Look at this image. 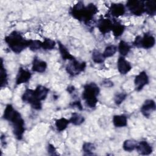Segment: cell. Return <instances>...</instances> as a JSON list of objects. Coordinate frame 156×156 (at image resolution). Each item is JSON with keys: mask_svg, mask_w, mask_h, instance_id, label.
Returning a JSON list of instances; mask_svg holds the SVG:
<instances>
[{"mask_svg": "<svg viewBox=\"0 0 156 156\" xmlns=\"http://www.w3.org/2000/svg\"><path fill=\"white\" fill-rule=\"evenodd\" d=\"M82 149L85 153V155H92L93 154V152L95 149V146L94 144L90 142H87L83 144Z\"/></svg>", "mask_w": 156, "mask_h": 156, "instance_id": "f546056e", "label": "cell"}, {"mask_svg": "<svg viewBox=\"0 0 156 156\" xmlns=\"http://www.w3.org/2000/svg\"><path fill=\"white\" fill-rule=\"evenodd\" d=\"M124 29H125L124 26L121 24L120 23H119L116 21H114L113 22V26H112V31L113 32V35L115 37H118L121 36L123 34V32L124 31Z\"/></svg>", "mask_w": 156, "mask_h": 156, "instance_id": "44dd1931", "label": "cell"}, {"mask_svg": "<svg viewBox=\"0 0 156 156\" xmlns=\"http://www.w3.org/2000/svg\"><path fill=\"white\" fill-rule=\"evenodd\" d=\"M1 87L3 88L5 87L8 83L7 80V74L5 69L3 65V60L1 58Z\"/></svg>", "mask_w": 156, "mask_h": 156, "instance_id": "484cf974", "label": "cell"}, {"mask_svg": "<svg viewBox=\"0 0 156 156\" xmlns=\"http://www.w3.org/2000/svg\"><path fill=\"white\" fill-rule=\"evenodd\" d=\"M155 37L150 34L146 33L143 37H141V48H143L144 49H150L155 45Z\"/></svg>", "mask_w": 156, "mask_h": 156, "instance_id": "9a60e30c", "label": "cell"}, {"mask_svg": "<svg viewBox=\"0 0 156 156\" xmlns=\"http://www.w3.org/2000/svg\"><path fill=\"white\" fill-rule=\"evenodd\" d=\"M116 51H117L116 46L112 44V45H109V46H107L102 54L105 58L110 57L113 56L116 53Z\"/></svg>", "mask_w": 156, "mask_h": 156, "instance_id": "f1b7e54d", "label": "cell"}, {"mask_svg": "<svg viewBox=\"0 0 156 156\" xmlns=\"http://www.w3.org/2000/svg\"><path fill=\"white\" fill-rule=\"evenodd\" d=\"M149 77L145 71H141L135 76L134 79V84L135 90L138 91L141 90L143 87L148 84Z\"/></svg>", "mask_w": 156, "mask_h": 156, "instance_id": "ba28073f", "label": "cell"}, {"mask_svg": "<svg viewBox=\"0 0 156 156\" xmlns=\"http://www.w3.org/2000/svg\"><path fill=\"white\" fill-rule=\"evenodd\" d=\"M127 94L125 93H118L114 98V101L116 105H120L126 98Z\"/></svg>", "mask_w": 156, "mask_h": 156, "instance_id": "1f68e13d", "label": "cell"}, {"mask_svg": "<svg viewBox=\"0 0 156 156\" xmlns=\"http://www.w3.org/2000/svg\"><path fill=\"white\" fill-rule=\"evenodd\" d=\"M30 77L31 73L29 71L24 69L22 67H20L19 68L18 72L16 77V85H18L21 83H26L30 80Z\"/></svg>", "mask_w": 156, "mask_h": 156, "instance_id": "8fae6325", "label": "cell"}, {"mask_svg": "<svg viewBox=\"0 0 156 156\" xmlns=\"http://www.w3.org/2000/svg\"><path fill=\"white\" fill-rule=\"evenodd\" d=\"M3 118L11 122L14 136L17 140H21L25 131L24 121L21 114L11 104H8L4 110Z\"/></svg>", "mask_w": 156, "mask_h": 156, "instance_id": "6da1fadb", "label": "cell"}, {"mask_svg": "<svg viewBox=\"0 0 156 156\" xmlns=\"http://www.w3.org/2000/svg\"><path fill=\"white\" fill-rule=\"evenodd\" d=\"M130 49V46L126 41L121 40L118 45V50L120 54L124 57L127 55Z\"/></svg>", "mask_w": 156, "mask_h": 156, "instance_id": "cb8c5ba5", "label": "cell"}, {"mask_svg": "<svg viewBox=\"0 0 156 156\" xmlns=\"http://www.w3.org/2000/svg\"><path fill=\"white\" fill-rule=\"evenodd\" d=\"M69 120V122L73 124L75 126H79L84 122L85 119H84V117L80 114L74 112L72 113L71 116Z\"/></svg>", "mask_w": 156, "mask_h": 156, "instance_id": "7402d4cb", "label": "cell"}, {"mask_svg": "<svg viewBox=\"0 0 156 156\" xmlns=\"http://www.w3.org/2000/svg\"><path fill=\"white\" fill-rule=\"evenodd\" d=\"M55 41L50 39V38H44V41L42 42V47L41 48L44 50H51L55 48Z\"/></svg>", "mask_w": 156, "mask_h": 156, "instance_id": "83f0119b", "label": "cell"}, {"mask_svg": "<svg viewBox=\"0 0 156 156\" xmlns=\"http://www.w3.org/2000/svg\"><path fill=\"white\" fill-rule=\"evenodd\" d=\"M48 154H50V155H57L56 149L54 147V146L51 144H48Z\"/></svg>", "mask_w": 156, "mask_h": 156, "instance_id": "836d02e7", "label": "cell"}, {"mask_svg": "<svg viewBox=\"0 0 156 156\" xmlns=\"http://www.w3.org/2000/svg\"><path fill=\"white\" fill-rule=\"evenodd\" d=\"M98 12V9L95 4L90 3L85 6L82 1H79L74 5L69 12L73 18L85 24L91 21Z\"/></svg>", "mask_w": 156, "mask_h": 156, "instance_id": "7a4b0ae2", "label": "cell"}, {"mask_svg": "<svg viewBox=\"0 0 156 156\" xmlns=\"http://www.w3.org/2000/svg\"><path fill=\"white\" fill-rule=\"evenodd\" d=\"M41 47H42V42L41 41L37 40H30L29 48L31 51H37L40 48H41Z\"/></svg>", "mask_w": 156, "mask_h": 156, "instance_id": "4dcf8cb0", "label": "cell"}, {"mask_svg": "<svg viewBox=\"0 0 156 156\" xmlns=\"http://www.w3.org/2000/svg\"><path fill=\"white\" fill-rule=\"evenodd\" d=\"M136 149L137 152L143 155H147L152 153V147L146 141H141L137 143Z\"/></svg>", "mask_w": 156, "mask_h": 156, "instance_id": "5bb4252c", "label": "cell"}, {"mask_svg": "<svg viewBox=\"0 0 156 156\" xmlns=\"http://www.w3.org/2000/svg\"><path fill=\"white\" fill-rule=\"evenodd\" d=\"M49 88H48L44 86L40 85L36 87L35 90V93L37 99L39 101H41L44 100L46 98L48 94L49 93Z\"/></svg>", "mask_w": 156, "mask_h": 156, "instance_id": "e0dca14e", "label": "cell"}, {"mask_svg": "<svg viewBox=\"0 0 156 156\" xmlns=\"http://www.w3.org/2000/svg\"><path fill=\"white\" fill-rule=\"evenodd\" d=\"M71 62L66 66V72L71 76H75L83 71L86 68V63L85 62H79L75 58Z\"/></svg>", "mask_w": 156, "mask_h": 156, "instance_id": "8992f818", "label": "cell"}, {"mask_svg": "<svg viewBox=\"0 0 156 156\" xmlns=\"http://www.w3.org/2000/svg\"><path fill=\"white\" fill-rule=\"evenodd\" d=\"M117 67L118 71L121 74H127L132 69L130 63L122 56L119 57L117 62Z\"/></svg>", "mask_w": 156, "mask_h": 156, "instance_id": "4fadbf2b", "label": "cell"}, {"mask_svg": "<svg viewBox=\"0 0 156 156\" xmlns=\"http://www.w3.org/2000/svg\"><path fill=\"white\" fill-rule=\"evenodd\" d=\"M99 92V87L94 82L87 83L84 85L82 98L88 107L93 108L96 106L98 102V96Z\"/></svg>", "mask_w": 156, "mask_h": 156, "instance_id": "277c9868", "label": "cell"}, {"mask_svg": "<svg viewBox=\"0 0 156 156\" xmlns=\"http://www.w3.org/2000/svg\"><path fill=\"white\" fill-rule=\"evenodd\" d=\"M137 142L133 140H126L124 141L122 147L124 151L127 152H132L136 149Z\"/></svg>", "mask_w": 156, "mask_h": 156, "instance_id": "d4e9b609", "label": "cell"}, {"mask_svg": "<svg viewBox=\"0 0 156 156\" xmlns=\"http://www.w3.org/2000/svg\"><path fill=\"white\" fill-rule=\"evenodd\" d=\"M102 85L105 87H112L113 86V83L112 81L108 79H105L102 81Z\"/></svg>", "mask_w": 156, "mask_h": 156, "instance_id": "e575fe53", "label": "cell"}, {"mask_svg": "<svg viewBox=\"0 0 156 156\" xmlns=\"http://www.w3.org/2000/svg\"><path fill=\"white\" fill-rule=\"evenodd\" d=\"M21 99L23 102L30 104L32 107L35 110H40L41 108V103L39 101L35 93V90L31 89H27L25 90L22 95Z\"/></svg>", "mask_w": 156, "mask_h": 156, "instance_id": "5b68a950", "label": "cell"}, {"mask_svg": "<svg viewBox=\"0 0 156 156\" xmlns=\"http://www.w3.org/2000/svg\"><path fill=\"white\" fill-rule=\"evenodd\" d=\"M124 5L121 3H112L109 8L110 14L114 17H119L125 13Z\"/></svg>", "mask_w": 156, "mask_h": 156, "instance_id": "7c38bea8", "label": "cell"}, {"mask_svg": "<svg viewBox=\"0 0 156 156\" xmlns=\"http://www.w3.org/2000/svg\"><path fill=\"white\" fill-rule=\"evenodd\" d=\"M10 49L15 53L19 54L25 48L29 47L30 40L25 39L20 32L13 31L4 38Z\"/></svg>", "mask_w": 156, "mask_h": 156, "instance_id": "3957f363", "label": "cell"}, {"mask_svg": "<svg viewBox=\"0 0 156 156\" xmlns=\"http://www.w3.org/2000/svg\"><path fill=\"white\" fill-rule=\"evenodd\" d=\"M69 123V120L64 118H62L55 121V125L57 130L59 132H62L66 129V128Z\"/></svg>", "mask_w": 156, "mask_h": 156, "instance_id": "603a6c76", "label": "cell"}, {"mask_svg": "<svg viewBox=\"0 0 156 156\" xmlns=\"http://www.w3.org/2000/svg\"><path fill=\"white\" fill-rule=\"evenodd\" d=\"M156 109L155 102L152 99H147L141 107L140 110L141 113L146 118H149L152 113Z\"/></svg>", "mask_w": 156, "mask_h": 156, "instance_id": "9c48e42d", "label": "cell"}, {"mask_svg": "<svg viewBox=\"0 0 156 156\" xmlns=\"http://www.w3.org/2000/svg\"><path fill=\"white\" fill-rule=\"evenodd\" d=\"M66 90H67V91H68L69 93L71 94V93H73L75 91V87H74V86H73V85L68 86V87H67Z\"/></svg>", "mask_w": 156, "mask_h": 156, "instance_id": "d590c367", "label": "cell"}, {"mask_svg": "<svg viewBox=\"0 0 156 156\" xmlns=\"http://www.w3.org/2000/svg\"><path fill=\"white\" fill-rule=\"evenodd\" d=\"M69 105L71 107H77L79 110H83V107H82V104L80 102V101H74L73 102H71Z\"/></svg>", "mask_w": 156, "mask_h": 156, "instance_id": "d6a6232c", "label": "cell"}, {"mask_svg": "<svg viewBox=\"0 0 156 156\" xmlns=\"http://www.w3.org/2000/svg\"><path fill=\"white\" fill-rule=\"evenodd\" d=\"M105 58L102 53L97 50H94L92 52V60L96 63H102L104 62Z\"/></svg>", "mask_w": 156, "mask_h": 156, "instance_id": "4316f807", "label": "cell"}, {"mask_svg": "<svg viewBox=\"0 0 156 156\" xmlns=\"http://www.w3.org/2000/svg\"><path fill=\"white\" fill-rule=\"evenodd\" d=\"M113 123L116 127H122L127 125V119L124 115H115L113 117Z\"/></svg>", "mask_w": 156, "mask_h": 156, "instance_id": "ac0fdd59", "label": "cell"}, {"mask_svg": "<svg viewBox=\"0 0 156 156\" xmlns=\"http://www.w3.org/2000/svg\"><path fill=\"white\" fill-rule=\"evenodd\" d=\"M58 45V49L60 53V55L63 58V60H73L74 59V57L73 55H72L70 52L68 51L66 48L60 41H57Z\"/></svg>", "mask_w": 156, "mask_h": 156, "instance_id": "ffe728a7", "label": "cell"}, {"mask_svg": "<svg viewBox=\"0 0 156 156\" xmlns=\"http://www.w3.org/2000/svg\"><path fill=\"white\" fill-rule=\"evenodd\" d=\"M46 68L47 63L46 62L39 59L37 57L34 58L32 66V69L33 71L42 73L46 71Z\"/></svg>", "mask_w": 156, "mask_h": 156, "instance_id": "2e32d148", "label": "cell"}, {"mask_svg": "<svg viewBox=\"0 0 156 156\" xmlns=\"http://www.w3.org/2000/svg\"><path fill=\"white\" fill-rule=\"evenodd\" d=\"M126 7L130 13L136 16H141L144 13V5L143 1L129 0L126 3Z\"/></svg>", "mask_w": 156, "mask_h": 156, "instance_id": "52a82bcc", "label": "cell"}, {"mask_svg": "<svg viewBox=\"0 0 156 156\" xmlns=\"http://www.w3.org/2000/svg\"><path fill=\"white\" fill-rule=\"evenodd\" d=\"M144 12L151 16H154L156 13V2L154 1H144Z\"/></svg>", "mask_w": 156, "mask_h": 156, "instance_id": "d6986e66", "label": "cell"}, {"mask_svg": "<svg viewBox=\"0 0 156 156\" xmlns=\"http://www.w3.org/2000/svg\"><path fill=\"white\" fill-rule=\"evenodd\" d=\"M113 22L109 18H100L97 23V27L99 30L104 35L112 30Z\"/></svg>", "mask_w": 156, "mask_h": 156, "instance_id": "30bf717a", "label": "cell"}]
</instances>
